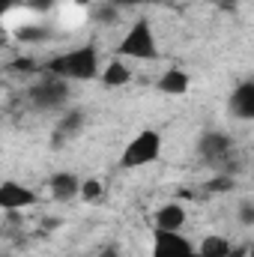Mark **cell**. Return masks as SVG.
<instances>
[{
	"label": "cell",
	"instance_id": "1",
	"mask_svg": "<svg viewBox=\"0 0 254 257\" xmlns=\"http://www.w3.org/2000/svg\"><path fill=\"white\" fill-rule=\"evenodd\" d=\"M48 75H57L66 81H93L99 75V51L93 45L72 48L48 63Z\"/></svg>",
	"mask_w": 254,
	"mask_h": 257
},
{
	"label": "cell",
	"instance_id": "2",
	"mask_svg": "<svg viewBox=\"0 0 254 257\" xmlns=\"http://www.w3.org/2000/svg\"><path fill=\"white\" fill-rule=\"evenodd\" d=\"M159 54V45H156V33H153V24L147 18H138L129 33L123 36V42L117 45V57H135V60H153Z\"/></svg>",
	"mask_w": 254,
	"mask_h": 257
},
{
	"label": "cell",
	"instance_id": "3",
	"mask_svg": "<svg viewBox=\"0 0 254 257\" xmlns=\"http://www.w3.org/2000/svg\"><path fill=\"white\" fill-rule=\"evenodd\" d=\"M162 156V135L156 128L138 132L120 156V168H147Z\"/></svg>",
	"mask_w": 254,
	"mask_h": 257
},
{
	"label": "cell",
	"instance_id": "4",
	"mask_svg": "<svg viewBox=\"0 0 254 257\" xmlns=\"http://www.w3.org/2000/svg\"><path fill=\"white\" fill-rule=\"evenodd\" d=\"M30 102L36 108H60L69 99V81L57 78V75H45L42 81H36L30 90H27Z\"/></svg>",
	"mask_w": 254,
	"mask_h": 257
},
{
	"label": "cell",
	"instance_id": "5",
	"mask_svg": "<svg viewBox=\"0 0 254 257\" xmlns=\"http://www.w3.org/2000/svg\"><path fill=\"white\" fill-rule=\"evenodd\" d=\"M153 257H197V248L180 230H156V236H153Z\"/></svg>",
	"mask_w": 254,
	"mask_h": 257
},
{
	"label": "cell",
	"instance_id": "6",
	"mask_svg": "<svg viewBox=\"0 0 254 257\" xmlns=\"http://www.w3.org/2000/svg\"><path fill=\"white\" fill-rule=\"evenodd\" d=\"M197 153L206 165L212 168H224V162L230 159V138L221 132H203L197 141Z\"/></svg>",
	"mask_w": 254,
	"mask_h": 257
},
{
	"label": "cell",
	"instance_id": "7",
	"mask_svg": "<svg viewBox=\"0 0 254 257\" xmlns=\"http://www.w3.org/2000/svg\"><path fill=\"white\" fill-rule=\"evenodd\" d=\"M33 203H36V192H33V189L21 186V183H15V180H6V183L0 186V206H3L6 212L27 209V206H33Z\"/></svg>",
	"mask_w": 254,
	"mask_h": 257
},
{
	"label": "cell",
	"instance_id": "8",
	"mask_svg": "<svg viewBox=\"0 0 254 257\" xmlns=\"http://www.w3.org/2000/svg\"><path fill=\"white\" fill-rule=\"evenodd\" d=\"M230 114L236 120H254V81L236 84V90L230 93Z\"/></svg>",
	"mask_w": 254,
	"mask_h": 257
},
{
	"label": "cell",
	"instance_id": "9",
	"mask_svg": "<svg viewBox=\"0 0 254 257\" xmlns=\"http://www.w3.org/2000/svg\"><path fill=\"white\" fill-rule=\"evenodd\" d=\"M81 180L69 171H60V174H51L48 177V192L54 200H72V197H81Z\"/></svg>",
	"mask_w": 254,
	"mask_h": 257
},
{
	"label": "cell",
	"instance_id": "10",
	"mask_svg": "<svg viewBox=\"0 0 254 257\" xmlns=\"http://www.w3.org/2000/svg\"><path fill=\"white\" fill-rule=\"evenodd\" d=\"M153 224H156V230H183V224H186V209H183L180 203H165V206H159Z\"/></svg>",
	"mask_w": 254,
	"mask_h": 257
},
{
	"label": "cell",
	"instance_id": "11",
	"mask_svg": "<svg viewBox=\"0 0 254 257\" xmlns=\"http://www.w3.org/2000/svg\"><path fill=\"white\" fill-rule=\"evenodd\" d=\"M189 87H191V78H189V72H183V69H168L159 78V90L168 93V96H183Z\"/></svg>",
	"mask_w": 254,
	"mask_h": 257
},
{
	"label": "cell",
	"instance_id": "12",
	"mask_svg": "<svg viewBox=\"0 0 254 257\" xmlns=\"http://www.w3.org/2000/svg\"><path fill=\"white\" fill-rule=\"evenodd\" d=\"M81 128H84V111H78V108L66 111L63 120H60L57 128H54V144H63V141H69V138H75Z\"/></svg>",
	"mask_w": 254,
	"mask_h": 257
},
{
	"label": "cell",
	"instance_id": "13",
	"mask_svg": "<svg viewBox=\"0 0 254 257\" xmlns=\"http://www.w3.org/2000/svg\"><path fill=\"white\" fill-rule=\"evenodd\" d=\"M129 78H132V69H129L120 57L111 60V63L102 69V84H105V87H123V84H129Z\"/></svg>",
	"mask_w": 254,
	"mask_h": 257
},
{
	"label": "cell",
	"instance_id": "14",
	"mask_svg": "<svg viewBox=\"0 0 254 257\" xmlns=\"http://www.w3.org/2000/svg\"><path fill=\"white\" fill-rule=\"evenodd\" d=\"M230 239L227 236H218V233H212V236H206L200 245H197V257H227L230 254Z\"/></svg>",
	"mask_w": 254,
	"mask_h": 257
},
{
	"label": "cell",
	"instance_id": "15",
	"mask_svg": "<svg viewBox=\"0 0 254 257\" xmlns=\"http://www.w3.org/2000/svg\"><path fill=\"white\" fill-rule=\"evenodd\" d=\"M15 36H18L21 42H45V39H51V33H48L45 27H36V24H24V27H18Z\"/></svg>",
	"mask_w": 254,
	"mask_h": 257
},
{
	"label": "cell",
	"instance_id": "16",
	"mask_svg": "<svg viewBox=\"0 0 254 257\" xmlns=\"http://www.w3.org/2000/svg\"><path fill=\"white\" fill-rule=\"evenodd\" d=\"M87 18V9L84 6H60V21H63V27H75V24H81Z\"/></svg>",
	"mask_w": 254,
	"mask_h": 257
},
{
	"label": "cell",
	"instance_id": "17",
	"mask_svg": "<svg viewBox=\"0 0 254 257\" xmlns=\"http://www.w3.org/2000/svg\"><path fill=\"white\" fill-rule=\"evenodd\" d=\"M96 18H99L102 24H114V21L120 18V6H117V3H111V0H108V3H102V6L96 9Z\"/></svg>",
	"mask_w": 254,
	"mask_h": 257
},
{
	"label": "cell",
	"instance_id": "18",
	"mask_svg": "<svg viewBox=\"0 0 254 257\" xmlns=\"http://www.w3.org/2000/svg\"><path fill=\"white\" fill-rule=\"evenodd\" d=\"M102 192H105V189H102L99 180H84V186H81V197H84L87 203H96V200L102 197Z\"/></svg>",
	"mask_w": 254,
	"mask_h": 257
},
{
	"label": "cell",
	"instance_id": "19",
	"mask_svg": "<svg viewBox=\"0 0 254 257\" xmlns=\"http://www.w3.org/2000/svg\"><path fill=\"white\" fill-rule=\"evenodd\" d=\"M236 218H239L242 227H254V200H239Z\"/></svg>",
	"mask_w": 254,
	"mask_h": 257
},
{
	"label": "cell",
	"instance_id": "20",
	"mask_svg": "<svg viewBox=\"0 0 254 257\" xmlns=\"http://www.w3.org/2000/svg\"><path fill=\"white\" fill-rule=\"evenodd\" d=\"M206 189H209V192H230V189H233V177H230V174H218L215 180H209Z\"/></svg>",
	"mask_w": 254,
	"mask_h": 257
},
{
	"label": "cell",
	"instance_id": "21",
	"mask_svg": "<svg viewBox=\"0 0 254 257\" xmlns=\"http://www.w3.org/2000/svg\"><path fill=\"white\" fill-rule=\"evenodd\" d=\"M21 6H24V9H30L33 15H39V12L54 9V0H21Z\"/></svg>",
	"mask_w": 254,
	"mask_h": 257
},
{
	"label": "cell",
	"instance_id": "22",
	"mask_svg": "<svg viewBox=\"0 0 254 257\" xmlns=\"http://www.w3.org/2000/svg\"><path fill=\"white\" fill-rule=\"evenodd\" d=\"M111 3H117V6H150L156 0H111Z\"/></svg>",
	"mask_w": 254,
	"mask_h": 257
},
{
	"label": "cell",
	"instance_id": "23",
	"mask_svg": "<svg viewBox=\"0 0 254 257\" xmlns=\"http://www.w3.org/2000/svg\"><path fill=\"white\" fill-rule=\"evenodd\" d=\"M96 257H123V254L117 251V245H105V248H99V254Z\"/></svg>",
	"mask_w": 254,
	"mask_h": 257
},
{
	"label": "cell",
	"instance_id": "24",
	"mask_svg": "<svg viewBox=\"0 0 254 257\" xmlns=\"http://www.w3.org/2000/svg\"><path fill=\"white\" fill-rule=\"evenodd\" d=\"M236 3H239V0H215V6H218V9H224V12H233V9H236Z\"/></svg>",
	"mask_w": 254,
	"mask_h": 257
},
{
	"label": "cell",
	"instance_id": "25",
	"mask_svg": "<svg viewBox=\"0 0 254 257\" xmlns=\"http://www.w3.org/2000/svg\"><path fill=\"white\" fill-rule=\"evenodd\" d=\"M227 257H248V245H233Z\"/></svg>",
	"mask_w": 254,
	"mask_h": 257
},
{
	"label": "cell",
	"instance_id": "26",
	"mask_svg": "<svg viewBox=\"0 0 254 257\" xmlns=\"http://www.w3.org/2000/svg\"><path fill=\"white\" fill-rule=\"evenodd\" d=\"M248 257H254V245H248Z\"/></svg>",
	"mask_w": 254,
	"mask_h": 257
}]
</instances>
